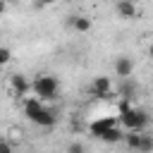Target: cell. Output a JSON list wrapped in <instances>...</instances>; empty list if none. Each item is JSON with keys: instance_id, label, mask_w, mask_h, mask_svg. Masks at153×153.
Listing matches in <instances>:
<instances>
[{"instance_id": "obj_1", "label": "cell", "mask_w": 153, "mask_h": 153, "mask_svg": "<svg viewBox=\"0 0 153 153\" xmlns=\"http://www.w3.org/2000/svg\"><path fill=\"white\" fill-rule=\"evenodd\" d=\"M120 122H122V127H124L127 131H143V129L148 127L151 117H148L146 110L131 105V108H127L124 112H120Z\"/></svg>"}, {"instance_id": "obj_2", "label": "cell", "mask_w": 153, "mask_h": 153, "mask_svg": "<svg viewBox=\"0 0 153 153\" xmlns=\"http://www.w3.org/2000/svg\"><path fill=\"white\" fill-rule=\"evenodd\" d=\"M31 91L41 98V100H53L57 98V91H60V84L53 74H38L31 84Z\"/></svg>"}, {"instance_id": "obj_3", "label": "cell", "mask_w": 153, "mask_h": 153, "mask_svg": "<svg viewBox=\"0 0 153 153\" xmlns=\"http://www.w3.org/2000/svg\"><path fill=\"white\" fill-rule=\"evenodd\" d=\"M91 93L96 96V98H100V100H105V98H110L112 96V81H110V76H93V81H91Z\"/></svg>"}, {"instance_id": "obj_4", "label": "cell", "mask_w": 153, "mask_h": 153, "mask_svg": "<svg viewBox=\"0 0 153 153\" xmlns=\"http://www.w3.org/2000/svg\"><path fill=\"white\" fill-rule=\"evenodd\" d=\"M134 74V60L127 57V55H117L115 57V76L124 79V76H131Z\"/></svg>"}, {"instance_id": "obj_5", "label": "cell", "mask_w": 153, "mask_h": 153, "mask_svg": "<svg viewBox=\"0 0 153 153\" xmlns=\"http://www.w3.org/2000/svg\"><path fill=\"white\" fill-rule=\"evenodd\" d=\"M10 86H12V93L17 98H22V96H26L31 91V84H29V79L24 74H12L10 76Z\"/></svg>"}, {"instance_id": "obj_6", "label": "cell", "mask_w": 153, "mask_h": 153, "mask_svg": "<svg viewBox=\"0 0 153 153\" xmlns=\"http://www.w3.org/2000/svg\"><path fill=\"white\" fill-rule=\"evenodd\" d=\"M31 122L38 124V127H53V124L57 122V112H55L53 108H45V105H43V108L38 110V115H36Z\"/></svg>"}, {"instance_id": "obj_7", "label": "cell", "mask_w": 153, "mask_h": 153, "mask_svg": "<svg viewBox=\"0 0 153 153\" xmlns=\"http://www.w3.org/2000/svg\"><path fill=\"white\" fill-rule=\"evenodd\" d=\"M120 120H115V117H100V120H96V122H91V127H88V131L96 136V139H100L110 127H115Z\"/></svg>"}, {"instance_id": "obj_8", "label": "cell", "mask_w": 153, "mask_h": 153, "mask_svg": "<svg viewBox=\"0 0 153 153\" xmlns=\"http://www.w3.org/2000/svg\"><path fill=\"white\" fill-rule=\"evenodd\" d=\"M115 12H117L122 19H136V14H139V10H136V2H134V0H117Z\"/></svg>"}, {"instance_id": "obj_9", "label": "cell", "mask_w": 153, "mask_h": 153, "mask_svg": "<svg viewBox=\"0 0 153 153\" xmlns=\"http://www.w3.org/2000/svg\"><path fill=\"white\" fill-rule=\"evenodd\" d=\"M67 24H69L76 33H86V31L91 29V19H88L86 14H72V17H67Z\"/></svg>"}, {"instance_id": "obj_10", "label": "cell", "mask_w": 153, "mask_h": 153, "mask_svg": "<svg viewBox=\"0 0 153 153\" xmlns=\"http://www.w3.org/2000/svg\"><path fill=\"white\" fill-rule=\"evenodd\" d=\"M100 141H105V143H120V141H124V134H122V129L115 124V127H110V129L100 136Z\"/></svg>"}, {"instance_id": "obj_11", "label": "cell", "mask_w": 153, "mask_h": 153, "mask_svg": "<svg viewBox=\"0 0 153 153\" xmlns=\"http://www.w3.org/2000/svg\"><path fill=\"white\" fill-rule=\"evenodd\" d=\"M134 93H136V84L129 76H124L122 79V86H120V96L122 98H134Z\"/></svg>"}, {"instance_id": "obj_12", "label": "cell", "mask_w": 153, "mask_h": 153, "mask_svg": "<svg viewBox=\"0 0 153 153\" xmlns=\"http://www.w3.org/2000/svg\"><path fill=\"white\" fill-rule=\"evenodd\" d=\"M124 143L131 151H139V146H141V131H127L124 134Z\"/></svg>"}, {"instance_id": "obj_13", "label": "cell", "mask_w": 153, "mask_h": 153, "mask_svg": "<svg viewBox=\"0 0 153 153\" xmlns=\"http://www.w3.org/2000/svg\"><path fill=\"white\" fill-rule=\"evenodd\" d=\"M139 151H153V134H141V146Z\"/></svg>"}, {"instance_id": "obj_14", "label": "cell", "mask_w": 153, "mask_h": 153, "mask_svg": "<svg viewBox=\"0 0 153 153\" xmlns=\"http://www.w3.org/2000/svg\"><path fill=\"white\" fill-rule=\"evenodd\" d=\"M10 60H12V50H10V48H0V69H2Z\"/></svg>"}, {"instance_id": "obj_15", "label": "cell", "mask_w": 153, "mask_h": 153, "mask_svg": "<svg viewBox=\"0 0 153 153\" xmlns=\"http://www.w3.org/2000/svg\"><path fill=\"white\" fill-rule=\"evenodd\" d=\"M10 151H12V143L5 141V139H0V153H10Z\"/></svg>"}, {"instance_id": "obj_16", "label": "cell", "mask_w": 153, "mask_h": 153, "mask_svg": "<svg viewBox=\"0 0 153 153\" xmlns=\"http://www.w3.org/2000/svg\"><path fill=\"white\" fill-rule=\"evenodd\" d=\"M53 2H57V0H36V2H33V7H38V10H41V7H45V5H53Z\"/></svg>"}, {"instance_id": "obj_17", "label": "cell", "mask_w": 153, "mask_h": 153, "mask_svg": "<svg viewBox=\"0 0 153 153\" xmlns=\"http://www.w3.org/2000/svg\"><path fill=\"white\" fill-rule=\"evenodd\" d=\"M67 148H69L72 153H76V151H84V143H69Z\"/></svg>"}, {"instance_id": "obj_18", "label": "cell", "mask_w": 153, "mask_h": 153, "mask_svg": "<svg viewBox=\"0 0 153 153\" xmlns=\"http://www.w3.org/2000/svg\"><path fill=\"white\" fill-rule=\"evenodd\" d=\"M5 10H7V0H0V14H5Z\"/></svg>"}, {"instance_id": "obj_19", "label": "cell", "mask_w": 153, "mask_h": 153, "mask_svg": "<svg viewBox=\"0 0 153 153\" xmlns=\"http://www.w3.org/2000/svg\"><path fill=\"white\" fill-rule=\"evenodd\" d=\"M148 55H151V57H153V43H151V48H148Z\"/></svg>"}]
</instances>
